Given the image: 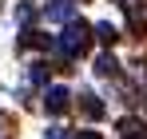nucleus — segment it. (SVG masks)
I'll list each match as a JSON object with an SVG mask.
<instances>
[{
    "mask_svg": "<svg viewBox=\"0 0 147 139\" xmlns=\"http://www.w3.org/2000/svg\"><path fill=\"white\" fill-rule=\"evenodd\" d=\"M44 76H48V64H32L28 68V80L32 84H44Z\"/></svg>",
    "mask_w": 147,
    "mask_h": 139,
    "instance_id": "obj_8",
    "label": "nucleus"
},
{
    "mask_svg": "<svg viewBox=\"0 0 147 139\" xmlns=\"http://www.w3.org/2000/svg\"><path fill=\"white\" fill-rule=\"evenodd\" d=\"M88 44H92V28H88L84 20H72L64 32H60V36H56V40H52V48H56L64 60L84 56V52H88Z\"/></svg>",
    "mask_w": 147,
    "mask_h": 139,
    "instance_id": "obj_1",
    "label": "nucleus"
},
{
    "mask_svg": "<svg viewBox=\"0 0 147 139\" xmlns=\"http://www.w3.org/2000/svg\"><path fill=\"white\" fill-rule=\"evenodd\" d=\"M119 139H147V127L139 123V119H119Z\"/></svg>",
    "mask_w": 147,
    "mask_h": 139,
    "instance_id": "obj_3",
    "label": "nucleus"
},
{
    "mask_svg": "<svg viewBox=\"0 0 147 139\" xmlns=\"http://www.w3.org/2000/svg\"><path fill=\"white\" fill-rule=\"evenodd\" d=\"M44 139H68V135H64V127H48V135H44Z\"/></svg>",
    "mask_w": 147,
    "mask_h": 139,
    "instance_id": "obj_9",
    "label": "nucleus"
},
{
    "mask_svg": "<svg viewBox=\"0 0 147 139\" xmlns=\"http://www.w3.org/2000/svg\"><path fill=\"white\" fill-rule=\"evenodd\" d=\"M72 16H76V8L68 4V0H56V4L48 8V20H68L72 24Z\"/></svg>",
    "mask_w": 147,
    "mask_h": 139,
    "instance_id": "obj_4",
    "label": "nucleus"
},
{
    "mask_svg": "<svg viewBox=\"0 0 147 139\" xmlns=\"http://www.w3.org/2000/svg\"><path fill=\"white\" fill-rule=\"evenodd\" d=\"M80 139H103L99 131H80Z\"/></svg>",
    "mask_w": 147,
    "mask_h": 139,
    "instance_id": "obj_10",
    "label": "nucleus"
},
{
    "mask_svg": "<svg viewBox=\"0 0 147 139\" xmlns=\"http://www.w3.org/2000/svg\"><path fill=\"white\" fill-rule=\"evenodd\" d=\"M68 4H72V0H68Z\"/></svg>",
    "mask_w": 147,
    "mask_h": 139,
    "instance_id": "obj_11",
    "label": "nucleus"
},
{
    "mask_svg": "<svg viewBox=\"0 0 147 139\" xmlns=\"http://www.w3.org/2000/svg\"><path fill=\"white\" fill-rule=\"evenodd\" d=\"M80 99H84L80 107H84V115H88V119H99V115H103V103H99L96 95H80Z\"/></svg>",
    "mask_w": 147,
    "mask_h": 139,
    "instance_id": "obj_5",
    "label": "nucleus"
},
{
    "mask_svg": "<svg viewBox=\"0 0 147 139\" xmlns=\"http://www.w3.org/2000/svg\"><path fill=\"white\" fill-rule=\"evenodd\" d=\"M96 36H99V44H103V48H111L115 40H119V32H115L111 24H96Z\"/></svg>",
    "mask_w": 147,
    "mask_h": 139,
    "instance_id": "obj_6",
    "label": "nucleus"
},
{
    "mask_svg": "<svg viewBox=\"0 0 147 139\" xmlns=\"http://www.w3.org/2000/svg\"><path fill=\"white\" fill-rule=\"evenodd\" d=\"M68 103H72V92H68V88H48V95H44V107H48L52 115H60Z\"/></svg>",
    "mask_w": 147,
    "mask_h": 139,
    "instance_id": "obj_2",
    "label": "nucleus"
},
{
    "mask_svg": "<svg viewBox=\"0 0 147 139\" xmlns=\"http://www.w3.org/2000/svg\"><path fill=\"white\" fill-rule=\"evenodd\" d=\"M96 72H99V76H115V60H111V56L103 52V56L96 60Z\"/></svg>",
    "mask_w": 147,
    "mask_h": 139,
    "instance_id": "obj_7",
    "label": "nucleus"
}]
</instances>
